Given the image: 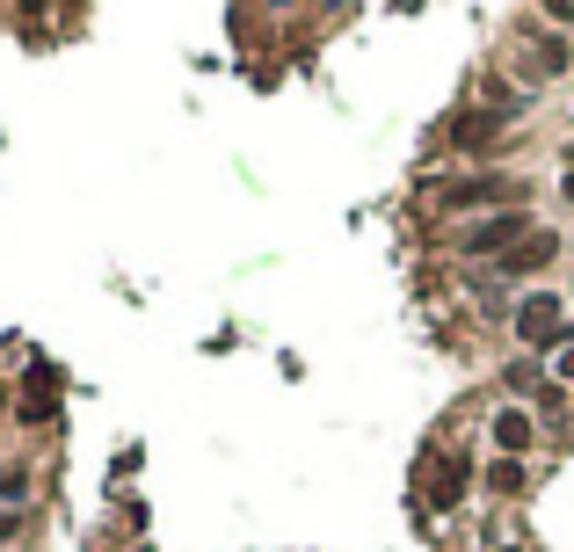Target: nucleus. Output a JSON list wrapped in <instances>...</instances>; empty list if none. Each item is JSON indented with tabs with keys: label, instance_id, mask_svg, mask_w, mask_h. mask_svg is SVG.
<instances>
[{
	"label": "nucleus",
	"instance_id": "f8f14e48",
	"mask_svg": "<svg viewBox=\"0 0 574 552\" xmlns=\"http://www.w3.org/2000/svg\"><path fill=\"white\" fill-rule=\"evenodd\" d=\"M560 378H574V349H560Z\"/></svg>",
	"mask_w": 574,
	"mask_h": 552
},
{
	"label": "nucleus",
	"instance_id": "2eb2a0df",
	"mask_svg": "<svg viewBox=\"0 0 574 552\" xmlns=\"http://www.w3.org/2000/svg\"><path fill=\"white\" fill-rule=\"evenodd\" d=\"M567 175H574V145H567Z\"/></svg>",
	"mask_w": 574,
	"mask_h": 552
},
{
	"label": "nucleus",
	"instance_id": "f03ea898",
	"mask_svg": "<svg viewBox=\"0 0 574 552\" xmlns=\"http://www.w3.org/2000/svg\"><path fill=\"white\" fill-rule=\"evenodd\" d=\"M516 196H524V182H516V175H473V182H451V190H436V204L465 211V204H516Z\"/></svg>",
	"mask_w": 574,
	"mask_h": 552
},
{
	"label": "nucleus",
	"instance_id": "9b49d317",
	"mask_svg": "<svg viewBox=\"0 0 574 552\" xmlns=\"http://www.w3.org/2000/svg\"><path fill=\"white\" fill-rule=\"evenodd\" d=\"M23 487H29V473H23V465H15V473H0V502H15Z\"/></svg>",
	"mask_w": 574,
	"mask_h": 552
},
{
	"label": "nucleus",
	"instance_id": "dca6fc26",
	"mask_svg": "<svg viewBox=\"0 0 574 552\" xmlns=\"http://www.w3.org/2000/svg\"><path fill=\"white\" fill-rule=\"evenodd\" d=\"M502 552H524V545H502Z\"/></svg>",
	"mask_w": 574,
	"mask_h": 552
},
{
	"label": "nucleus",
	"instance_id": "423d86ee",
	"mask_svg": "<svg viewBox=\"0 0 574 552\" xmlns=\"http://www.w3.org/2000/svg\"><path fill=\"white\" fill-rule=\"evenodd\" d=\"M552 255H560V241H552V233H524V247H509L502 269H509V277H524V269H546Z\"/></svg>",
	"mask_w": 574,
	"mask_h": 552
},
{
	"label": "nucleus",
	"instance_id": "20e7f679",
	"mask_svg": "<svg viewBox=\"0 0 574 552\" xmlns=\"http://www.w3.org/2000/svg\"><path fill=\"white\" fill-rule=\"evenodd\" d=\"M422 480H430V509H451L473 473H465V458H458V451H436L430 465H422Z\"/></svg>",
	"mask_w": 574,
	"mask_h": 552
},
{
	"label": "nucleus",
	"instance_id": "ddd939ff",
	"mask_svg": "<svg viewBox=\"0 0 574 552\" xmlns=\"http://www.w3.org/2000/svg\"><path fill=\"white\" fill-rule=\"evenodd\" d=\"M0 538H15V516H8V509H0Z\"/></svg>",
	"mask_w": 574,
	"mask_h": 552
},
{
	"label": "nucleus",
	"instance_id": "f257e3e1",
	"mask_svg": "<svg viewBox=\"0 0 574 552\" xmlns=\"http://www.w3.org/2000/svg\"><path fill=\"white\" fill-rule=\"evenodd\" d=\"M516 335H524L531 349H560V342H567V328H560V298H552V291H531L524 306H516Z\"/></svg>",
	"mask_w": 574,
	"mask_h": 552
},
{
	"label": "nucleus",
	"instance_id": "1a4fd4ad",
	"mask_svg": "<svg viewBox=\"0 0 574 552\" xmlns=\"http://www.w3.org/2000/svg\"><path fill=\"white\" fill-rule=\"evenodd\" d=\"M23 414H29V422H44V414H51V371H44V363L29 371V400H23Z\"/></svg>",
	"mask_w": 574,
	"mask_h": 552
},
{
	"label": "nucleus",
	"instance_id": "4468645a",
	"mask_svg": "<svg viewBox=\"0 0 574 552\" xmlns=\"http://www.w3.org/2000/svg\"><path fill=\"white\" fill-rule=\"evenodd\" d=\"M567 204H574V175H567Z\"/></svg>",
	"mask_w": 574,
	"mask_h": 552
},
{
	"label": "nucleus",
	"instance_id": "6e6552de",
	"mask_svg": "<svg viewBox=\"0 0 574 552\" xmlns=\"http://www.w3.org/2000/svg\"><path fill=\"white\" fill-rule=\"evenodd\" d=\"M495 444H502V458H524L531 451V414L502 408V414H495Z\"/></svg>",
	"mask_w": 574,
	"mask_h": 552
},
{
	"label": "nucleus",
	"instance_id": "9d476101",
	"mask_svg": "<svg viewBox=\"0 0 574 552\" xmlns=\"http://www.w3.org/2000/svg\"><path fill=\"white\" fill-rule=\"evenodd\" d=\"M487 487H495V495H516V487H524V458H502V465L487 473Z\"/></svg>",
	"mask_w": 574,
	"mask_h": 552
},
{
	"label": "nucleus",
	"instance_id": "39448f33",
	"mask_svg": "<svg viewBox=\"0 0 574 552\" xmlns=\"http://www.w3.org/2000/svg\"><path fill=\"white\" fill-rule=\"evenodd\" d=\"M502 124H509V110H465V117L451 124V145L458 153H480L487 139H502Z\"/></svg>",
	"mask_w": 574,
	"mask_h": 552
},
{
	"label": "nucleus",
	"instance_id": "0eeeda50",
	"mask_svg": "<svg viewBox=\"0 0 574 552\" xmlns=\"http://www.w3.org/2000/svg\"><path fill=\"white\" fill-rule=\"evenodd\" d=\"M567 59H574L567 37H552V29H531V73H546V80H552V73H567Z\"/></svg>",
	"mask_w": 574,
	"mask_h": 552
},
{
	"label": "nucleus",
	"instance_id": "7ed1b4c3",
	"mask_svg": "<svg viewBox=\"0 0 574 552\" xmlns=\"http://www.w3.org/2000/svg\"><path fill=\"white\" fill-rule=\"evenodd\" d=\"M509 247H524V211H495L465 233V255H509Z\"/></svg>",
	"mask_w": 574,
	"mask_h": 552
}]
</instances>
